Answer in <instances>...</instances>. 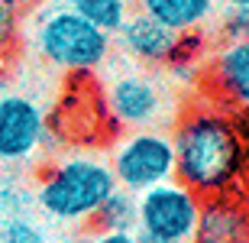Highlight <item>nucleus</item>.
Returning a JSON list of instances; mask_svg holds the SVG:
<instances>
[{
	"mask_svg": "<svg viewBox=\"0 0 249 243\" xmlns=\"http://www.w3.org/2000/svg\"><path fill=\"white\" fill-rule=\"evenodd\" d=\"M113 188H117V178L107 159L91 152H71L42 168L36 185V205L55 224L88 227Z\"/></svg>",
	"mask_w": 249,
	"mask_h": 243,
	"instance_id": "obj_2",
	"label": "nucleus"
},
{
	"mask_svg": "<svg viewBox=\"0 0 249 243\" xmlns=\"http://www.w3.org/2000/svg\"><path fill=\"white\" fill-rule=\"evenodd\" d=\"M33 42H36V52L42 56V62L62 68V72H71V75L97 72L101 65L110 62L113 52L110 33L91 26L84 17H78L68 7L49 10L36 23Z\"/></svg>",
	"mask_w": 249,
	"mask_h": 243,
	"instance_id": "obj_3",
	"label": "nucleus"
},
{
	"mask_svg": "<svg viewBox=\"0 0 249 243\" xmlns=\"http://www.w3.org/2000/svg\"><path fill=\"white\" fill-rule=\"evenodd\" d=\"M65 7L74 10L78 17H84L91 26L110 33V36L120 33V26L129 19V13H133L129 0H68Z\"/></svg>",
	"mask_w": 249,
	"mask_h": 243,
	"instance_id": "obj_13",
	"label": "nucleus"
},
{
	"mask_svg": "<svg viewBox=\"0 0 249 243\" xmlns=\"http://www.w3.org/2000/svg\"><path fill=\"white\" fill-rule=\"evenodd\" d=\"M65 243H91V234H81V237H71V240H65Z\"/></svg>",
	"mask_w": 249,
	"mask_h": 243,
	"instance_id": "obj_23",
	"label": "nucleus"
},
{
	"mask_svg": "<svg viewBox=\"0 0 249 243\" xmlns=\"http://www.w3.org/2000/svg\"><path fill=\"white\" fill-rule=\"evenodd\" d=\"M136 10L175 33H201L217 19V0H136Z\"/></svg>",
	"mask_w": 249,
	"mask_h": 243,
	"instance_id": "obj_11",
	"label": "nucleus"
},
{
	"mask_svg": "<svg viewBox=\"0 0 249 243\" xmlns=\"http://www.w3.org/2000/svg\"><path fill=\"white\" fill-rule=\"evenodd\" d=\"M49 136L46 111L29 94L0 91V162L19 166L42 150Z\"/></svg>",
	"mask_w": 249,
	"mask_h": 243,
	"instance_id": "obj_8",
	"label": "nucleus"
},
{
	"mask_svg": "<svg viewBox=\"0 0 249 243\" xmlns=\"http://www.w3.org/2000/svg\"><path fill=\"white\" fill-rule=\"evenodd\" d=\"M139 243H181V240H162V237H146V234H136Z\"/></svg>",
	"mask_w": 249,
	"mask_h": 243,
	"instance_id": "obj_21",
	"label": "nucleus"
},
{
	"mask_svg": "<svg viewBox=\"0 0 249 243\" xmlns=\"http://www.w3.org/2000/svg\"><path fill=\"white\" fill-rule=\"evenodd\" d=\"M0 3H7V7H13L17 13H23V10H33L39 0H0Z\"/></svg>",
	"mask_w": 249,
	"mask_h": 243,
	"instance_id": "obj_18",
	"label": "nucleus"
},
{
	"mask_svg": "<svg viewBox=\"0 0 249 243\" xmlns=\"http://www.w3.org/2000/svg\"><path fill=\"white\" fill-rule=\"evenodd\" d=\"M19 36V13L7 3H0V58L10 56V49L17 46Z\"/></svg>",
	"mask_w": 249,
	"mask_h": 243,
	"instance_id": "obj_16",
	"label": "nucleus"
},
{
	"mask_svg": "<svg viewBox=\"0 0 249 243\" xmlns=\"http://www.w3.org/2000/svg\"><path fill=\"white\" fill-rule=\"evenodd\" d=\"M91 243H139L136 230H94Z\"/></svg>",
	"mask_w": 249,
	"mask_h": 243,
	"instance_id": "obj_17",
	"label": "nucleus"
},
{
	"mask_svg": "<svg viewBox=\"0 0 249 243\" xmlns=\"http://www.w3.org/2000/svg\"><path fill=\"white\" fill-rule=\"evenodd\" d=\"M117 46L142 68H152V72L156 68H168L178 78L188 75L191 68H197L204 62L201 33H175V29L162 26L159 19L139 13V10H133L129 19L120 26Z\"/></svg>",
	"mask_w": 249,
	"mask_h": 243,
	"instance_id": "obj_4",
	"label": "nucleus"
},
{
	"mask_svg": "<svg viewBox=\"0 0 249 243\" xmlns=\"http://www.w3.org/2000/svg\"><path fill=\"white\" fill-rule=\"evenodd\" d=\"M236 120H240L243 136H246V143H249V107H246V111H236Z\"/></svg>",
	"mask_w": 249,
	"mask_h": 243,
	"instance_id": "obj_19",
	"label": "nucleus"
},
{
	"mask_svg": "<svg viewBox=\"0 0 249 243\" xmlns=\"http://www.w3.org/2000/svg\"><path fill=\"white\" fill-rule=\"evenodd\" d=\"M94 230H136V195L113 188L88 224V234Z\"/></svg>",
	"mask_w": 249,
	"mask_h": 243,
	"instance_id": "obj_12",
	"label": "nucleus"
},
{
	"mask_svg": "<svg viewBox=\"0 0 249 243\" xmlns=\"http://www.w3.org/2000/svg\"><path fill=\"white\" fill-rule=\"evenodd\" d=\"M220 10H233V7H249V0H217Z\"/></svg>",
	"mask_w": 249,
	"mask_h": 243,
	"instance_id": "obj_20",
	"label": "nucleus"
},
{
	"mask_svg": "<svg viewBox=\"0 0 249 243\" xmlns=\"http://www.w3.org/2000/svg\"><path fill=\"white\" fill-rule=\"evenodd\" d=\"M191 243H249V205L243 195L204 198Z\"/></svg>",
	"mask_w": 249,
	"mask_h": 243,
	"instance_id": "obj_10",
	"label": "nucleus"
},
{
	"mask_svg": "<svg viewBox=\"0 0 249 243\" xmlns=\"http://www.w3.org/2000/svg\"><path fill=\"white\" fill-rule=\"evenodd\" d=\"M217 36H220V42L249 39V7L217 10Z\"/></svg>",
	"mask_w": 249,
	"mask_h": 243,
	"instance_id": "obj_15",
	"label": "nucleus"
},
{
	"mask_svg": "<svg viewBox=\"0 0 249 243\" xmlns=\"http://www.w3.org/2000/svg\"><path fill=\"white\" fill-rule=\"evenodd\" d=\"M107 162L117 178V188L133 191V195L175 178L172 136L162 130H129L113 146V156Z\"/></svg>",
	"mask_w": 249,
	"mask_h": 243,
	"instance_id": "obj_5",
	"label": "nucleus"
},
{
	"mask_svg": "<svg viewBox=\"0 0 249 243\" xmlns=\"http://www.w3.org/2000/svg\"><path fill=\"white\" fill-rule=\"evenodd\" d=\"M0 243H49L46 230L29 214H7L0 224Z\"/></svg>",
	"mask_w": 249,
	"mask_h": 243,
	"instance_id": "obj_14",
	"label": "nucleus"
},
{
	"mask_svg": "<svg viewBox=\"0 0 249 243\" xmlns=\"http://www.w3.org/2000/svg\"><path fill=\"white\" fill-rule=\"evenodd\" d=\"M0 88H3V84H0Z\"/></svg>",
	"mask_w": 249,
	"mask_h": 243,
	"instance_id": "obj_24",
	"label": "nucleus"
},
{
	"mask_svg": "<svg viewBox=\"0 0 249 243\" xmlns=\"http://www.w3.org/2000/svg\"><path fill=\"white\" fill-rule=\"evenodd\" d=\"M204 78L211 88V101L227 111L249 107V39L220 42V49L204 65Z\"/></svg>",
	"mask_w": 249,
	"mask_h": 243,
	"instance_id": "obj_9",
	"label": "nucleus"
},
{
	"mask_svg": "<svg viewBox=\"0 0 249 243\" xmlns=\"http://www.w3.org/2000/svg\"><path fill=\"white\" fill-rule=\"evenodd\" d=\"M175 101L168 84L152 72H123L104 91L107 120L126 130H156L172 113Z\"/></svg>",
	"mask_w": 249,
	"mask_h": 243,
	"instance_id": "obj_6",
	"label": "nucleus"
},
{
	"mask_svg": "<svg viewBox=\"0 0 249 243\" xmlns=\"http://www.w3.org/2000/svg\"><path fill=\"white\" fill-rule=\"evenodd\" d=\"M201 201L204 198H197L191 188H185L175 178L149 188V191H139L136 195V234L191 243L197 217H201Z\"/></svg>",
	"mask_w": 249,
	"mask_h": 243,
	"instance_id": "obj_7",
	"label": "nucleus"
},
{
	"mask_svg": "<svg viewBox=\"0 0 249 243\" xmlns=\"http://www.w3.org/2000/svg\"><path fill=\"white\" fill-rule=\"evenodd\" d=\"M240 195H243V201L249 205V172H246V178H243V185H240Z\"/></svg>",
	"mask_w": 249,
	"mask_h": 243,
	"instance_id": "obj_22",
	"label": "nucleus"
},
{
	"mask_svg": "<svg viewBox=\"0 0 249 243\" xmlns=\"http://www.w3.org/2000/svg\"><path fill=\"white\" fill-rule=\"evenodd\" d=\"M175 182L197 198L240 191L249 172V143L236 113L213 101L188 107L172 127Z\"/></svg>",
	"mask_w": 249,
	"mask_h": 243,
	"instance_id": "obj_1",
	"label": "nucleus"
}]
</instances>
